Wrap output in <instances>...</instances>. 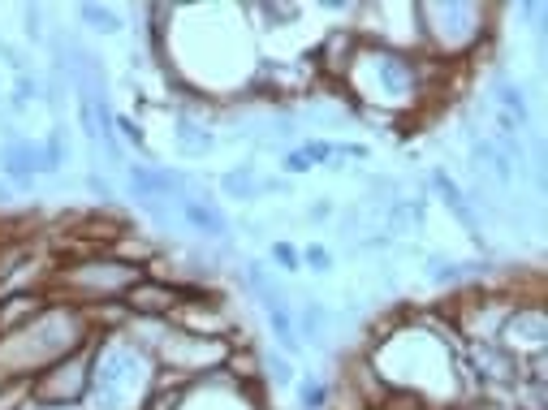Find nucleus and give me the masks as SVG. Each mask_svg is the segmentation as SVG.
Returning a JSON list of instances; mask_svg holds the SVG:
<instances>
[{"label":"nucleus","instance_id":"obj_1","mask_svg":"<svg viewBox=\"0 0 548 410\" xmlns=\"http://www.w3.org/2000/svg\"><path fill=\"white\" fill-rule=\"evenodd\" d=\"M441 78H445V65L419 57L415 48L359 44V57H354L350 74L337 91H346L354 108H385V113H397V108H410L415 100L419 104L432 100Z\"/></svg>","mask_w":548,"mask_h":410},{"label":"nucleus","instance_id":"obj_2","mask_svg":"<svg viewBox=\"0 0 548 410\" xmlns=\"http://www.w3.org/2000/svg\"><path fill=\"white\" fill-rule=\"evenodd\" d=\"M95 320L78 307L48 303L44 316L31 320L22 333L0 337V380H31L35 372H44L65 354H78L95 341Z\"/></svg>","mask_w":548,"mask_h":410},{"label":"nucleus","instance_id":"obj_3","mask_svg":"<svg viewBox=\"0 0 548 410\" xmlns=\"http://www.w3.org/2000/svg\"><path fill=\"white\" fill-rule=\"evenodd\" d=\"M156 385L152 354L130 346L121 333H95L91 341V389L82 410H139Z\"/></svg>","mask_w":548,"mask_h":410},{"label":"nucleus","instance_id":"obj_4","mask_svg":"<svg viewBox=\"0 0 548 410\" xmlns=\"http://www.w3.org/2000/svg\"><path fill=\"white\" fill-rule=\"evenodd\" d=\"M139 277H147V268L130 264V259H117L113 251H95V255H78L70 264H61L48 277L44 294L52 303H65V307H78L87 316H95L104 307H117Z\"/></svg>","mask_w":548,"mask_h":410},{"label":"nucleus","instance_id":"obj_5","mask_svg":"<svg viewBox=\"0 0 548 410\" xmlns=\"http://www.w3.org/2000/svg\"><path fill=\"white\" fill-rule=\"evenodd\" d=\"M488 18V5H475V0H419V5H410L419 57L436 65L462 61L488 39Z\"/></svg>","mask_w":548,"mask_h":410},{"label":"nucleus","instance_id":"obj_6","mask_svg":"<svg viewBox=\"0 0 548 410\" xmlns=\"http://www.w3.org/2000/svg\"><path fill=\"white\" fill-rule=\"evenodd\" d=\"M91 389V346L78 354H65L44 372H35L26 380V398L35 402H57V406H82Z\"/></svg>","mask_w":548,"mask_h":410},{"label":"nucleus","instance_id":"obj_7","mask_svg":"<svg viewBox=\"0 0 548 410\" xmlns=\"http://www.w3.org/2000/svg\"><path fill=\"white\" fill-rule=\"evenodd\" d=\"M501 346L514 354V359H531V354H544L548 350V311L544 303H527V298H518V307L510 311V320L501 328Z\"/></svg>","mask_w":548,"mask_h":410},{"label":"nucleus","instance_id":"obj_8","mask_svg":"<svg viewBox=\"0 0 548 410\" xmlns=\"http://www.w3.org/2000/svg\"><path fill=\"white\" fill-rule=\"evenodd\" d=\"M359 31L354 26H333L320 44H315L311 52H307V61H315L311 70H315V78H324V82H333V87H341L346 82V74H350V65H354V57H359Z\"/></svg>","mask_w":548,"mask_h":410},{"label":"nucleus","instance_id":"obj_9","mask_svg":"<svg viewBox=\"0 0 548 410\" xmlns=\"http://www.w3.org/2000/svg\"><path fill=\"white\" fill-rule=\"evenodd\" d=\"M177 307H182L177 281H160V277H139L121 298L126 320H173Z\"/></svg>","mask_w":548,"mask_h":410},{"label":"nucleus","instance_id":"obj_10","mask_svg":"<svg viewBox=\"0 0 548 410\" xmlns=\"http://www.w3.org/2000/svg\"><path fill=\"white\" fill-rule=\"evenodd\" d=\"M173 208L203 242H216V246L234 242V225H229V216H225V208L216 199H177Z\"/></svg>","mask_w":548,"mask_h":410},{"label":"nucleus","instance_id":"obj_11","mask_svg":"<svg viewBox=\"0 0 548 410\" xmlns=\"http://www.w3.org/2000/svg\"><path fill=\"white\" fill-rule=\"evenodd\" d=\"M428 186L436 190V195H441V203H445V212L454 216V221L467 229L471 234V242L479 246V251H484V225H479V216H475V208L467 203V190H462L458 182H454V173L449 169H441V164H436V169L428 173Z\"/></svg>","mask_w":548,"mask_h":410},{"label":"nucleus","instance_id":"obj_12","mask_svg":"<svg viewBox=\"0 0 548 410\" xmlns=\"http://www.w3.org/2000/svg\"><path fill=\"white\" fill-rule=\"evenodd\" d=\"M48 303H52V298L44 290H5V294H0V337L22 333L31 320L44 316Z\"/></svg>","mask_w":548,"mask_h":410},{"label":"nucleus","instance_id":"obj_13","mask_svg":"<svg viewBox=\"0 0 548 410\" xmlns=\"http://www.w3.org/2000/svg\"><path fill=\"white\" fill-rule=\"evenodd\" d=\"M173 147H177V156H186V160H203L216 152V134L203 117L182 108V113L173 117Z\"/></svg>","mask_w":548,"mask_h":410},{"label":"nucleus","instance_id":"obj_14","mask_svg":"<svg viewBox=\"0 0 548 410\" xmlns=\"http://www.w3.org/2000/svg\"><path fill=\"white\" fill-rule=\"evenodd\" d=\"M238 281H242V290L251 294L259 307H281V303H290V294H285V285L277 281V272H272L268 259H246L242 272H238Z\"/></svg>","mask_w":548,"mask_h":410},{"label":"nucleus","instance_id":"obj_15","mask_svg":"<svg viewBox=\"0 0 548 410\" xmlns=\"http://www.w3.org/2000/svg\"><path fill=\"white\" fill-rule=\"evenodd\" d=\"M333 307L320 303V298H303V307H294V328H298V341H307V346H324L328 337H333Z\"/></svg>","mask_w":548,"mask_h":410},{"label":"nucleus","instance_id":"obj_16","mask_svg":"<svg viewBox=\"0 0 548 410\" xmlns=\"http://www.w3.org/2000/svg\"><path fill=\"white\" fill-rule=\"evenodd\" d=\"M221 190L234 203H259V169H255V160H242V164H234V169H225L221 173Z\"/></svg>","mask_w":548,"mask_h":410},{"label":"nucleus","instance_id":"obj_17","mask_svg":"<svg viewBox=\"0 0 548 410\" xmlns=\"http://www.w3.org/2000/svg\"><path fill=\"white\" fill-rule=\"evenodd\" d=\"M264 320H268V333H272V341H277V350L294 359V354L303 350V341H298V328H294V307H290V303L264 307Z\"/></svg>","mask_w":548,"mask_h":410},{"label":"nucleus","instance_id":"obj_18","mask_svg":"<svg viewBox=\"0 0 548 410\" xmlns=\"http://www.w3.org/2000/svg\"><path fill=\"white\" fill-rule=\"evenodd\" d=\"M259 380L272 389H294L298 367L290 354H281V350H259Z\"/></svg>","mask_w":548,"mask_h":410},{"label":"nucleus","instance_id":"obj_19","mask_svg":"<svg viewBox=\"0 0 548 410\" xmlns=\"http://www.w3.org/2000/svg\"><path fill=\"white\" fill-rule=\"evenodd\" d=\"M492 100L501 104L497 113H510L514 121H527V113H531V104H527V91L518 87V82H514L510 74H492Z\"/></svg>","mask_w":548,"mask_h":410},{"label":"nucleus","instance_id":"obj_20","mask_svg":"<svg viewBox=\"0 0 548 410\" xmlns=\"http://www.w3.org/2000/svg\"><path fill=\"white\" fill-rule=\"evenodd\" d=\"M65 160H70V130L57 121V126L48 130V139L39 143V173H61Z\"/></svg>","mask_w":548,"mask_h":410},{"label":"nucleus","instance_id":"obj_21","mask_svg":"<svg viewBox=\"0 0 548 410\" xmlns=\"http://www.w3.org/2000/svg\"><path fill=\"white\" fill-rule=\"evenodd\" d=\"M294 389H298V410H328L333 406V385L315 372H298Z\"/></svg>","mask_w":548,"mask_h":410},{"label":"nucleus","instance_id":"obj_22","mask_svg":"<svg viewBox=\"0 0 548 410\" xmlns=\"http://www.w3.org/2000/svg\"><path fill=\"white\" fill-rule=\"evenodd\" d=\"M78 18L87 22L95 35H117L121 31V9H108V5H78Z\"/></svg>","mask_w":548,"mask_h":410},{"label":"nucleus","instance_id":"obj_23","mask_svg":"<svg viewBox=\"0 0 548 410\" xmlns=\"http://www.w3.org/2000/svg\"><path fill=\"white\" fill-rule=\"evenodd\" d=\"M298 255H303V272H315V277H333L337 259H333V251H328L324 242H307Z\"/></svg>","mask_w":548,"mask_h":410},{"label":"nucleus","instance_id":"obj_24","mask_svg":"<svg viewBox=\"0 0 548 410\" xmlns=\"http://www.w3.org/2000/svg\"><path fill=\"white\" fill-rule=\"evenodd\" d=\"M268 259L277 268H285V272H303V255H298V246L290 242V238H277L268 246Z\"/></svg>","mask_w":548,"mask_h":410},{"label":"nucleus","instance_id":"obj_25","mask_svg":"<svg viewBox=\"0 0 548 410\" xmlns=\"http://www.w3.org/2000/svg\"><path fill=\"white\" fill-rule=\"evenodd\" d=\"M39 91H44V87H39L31 74H18V82H13V95H9V100H13V113H26Z\"/></svg>","mask_w":548,"mask_h":410},{"label":"nucleus","instance_id":"obj_26","mask_svg":"<svg viewBox=\"0 0 548 410\" xmlns=\"http://www.w3.org/2000/svg\"><path fill=\"white\" fill-rule=\"evenodd\" d=\"M303 216H307L311 225H328L337 216V203L333 199H307V212Z\"/></svg>","mask_w":548,"mask_h":410},{"label":"nucleus","instance_id":"obj_27","mask_svg":"<svg viewBox=\"0 0 548 410\" xmlns=\"http://www.w3.org/2000/svg\"><path fill=\"white\" fill-rule=\"evenodd\" d=\"M117 134H121V139H126L130 147H139V152L147 147V134H143V126H139L134 117H117Z\"/></svg>","mask_w":548,"mask_h":410},{"label":"nucleus","instance_id":"obj_28","mask_svg":"<svg viewBox=\"0 0 548 410\" xmlns=\"http://www.w3.org/2000/svg\"><path fill=\"white\" fill-rule=\"evenodd\" d=\"M22 22H26V39L39 44L44 39V13H39V5H22Z\"/></svg>","mask_w":548,"mask_h":410},{"label":"nucleus","instance_id":"obj_29","mask_svg":"<svg viewBox=\"0 0 548 410\" xmlns=\"http://www.w3.org/2000/svg\"><path fill=\"white\" fill-rule=\"evenodd\" d=\"M87 186H91V195H95V199H104L108 208H117V195H113V186L104 182V173H100V169H91V173H87Z\"/></svg>","mask_w":548,"mask_h":410},{"label":"nucleus","instance_id":"obj_30","mask_svg":"<svg viewBox=\"0 0 548 410\" xmlns=\"http://www.w3.org/2000/svg\"><path fill=\"white\" fill-rule=\"evenodd\" d=\"M281 169H285V173H294V177H303V173H311V169H315V164H311V160H307V156L294 147V152H285V156H281Z\"/></svg>","mask_w":548,"mask_h":410},{"label":"nucleus","instance_id":"obj_31","mask_svg":"<svg viewBox=\"0 0 548 410\" xmlns=\"http://www.w3.org/2000/svg\"><path fill=\"white\" fill-rule=\"evenodd\" d=\"M393 238L385 234V229H367V238L359 242V251H389Z\"/></svg>","mask_w":548,"mask_h":410},{"label":"nucleus","instance_id":"obj_32","mask_svg":"<svg viewBox=\"0 0 548 410\" xmlns=\"http://www.w3.org/2000/svg\"><path fill=\"white\" fill-rule=\"evenodd\" d=\"M454 410H514L510 402H492V398H471V402H462Z\"/></svg>","mask_w":548,"mask_h":410},{"label":"nucleus","instance_id":"obj_33","mask_svg":"<svg viewBox=\"0 0 548 410\" xmlns=\"http://www.w3.org/2000/svg\"><path fill=\"white\" fill-rule=\"evenodd\" d=\"M18 410H82V406H57V402H35V398H22Z\"/></svg>","mask_w":548,"mask_h":410},{"label":"nucleus","instance_id":"obj_34","mask_svg":"<svg viewBox=\"0 0 548 410\" xmlns=\"http://www.w3.org/2000/svg\"><path fill=\"white\" fill-rule=\"evenodd\" d=\"M9 203H13V190H9L5 177H0V208H9Z\"/></svg>","mask_w":548,"mask_h":410}]
</instances>
